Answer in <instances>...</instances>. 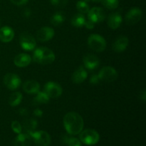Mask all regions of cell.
I'll list each match as a JSON object with an SVG mask.
<instances>
[{"label":"cell","instance_id":"cb8c5ba5","mask_svg":"<svg viewBox=\"0 0 146 146\" xmlns=\"http://www.w3.org/2000/svg\"><path fill=\"white\" fill-rule=\"evenodd\" d=\"M22 101V94L20 92H14L10 96L9 98V104L11 106H17L19 105Z\"/></svg>","mask_w":146,"mask_h":146},{"label":"cell","instance_id":"83f0119b","mask_svg":"<svg viewBox=\"0 0 146 146\" xmlns=\"http://www.w3.org/2000/svg\"><path fill=\"white\" fill-rule=\"evenodd\" d=\"M11 129L16 133H21V131H22V126H21L19 122L17 121H14L11 123Z\"/></svg>","mask_w":146,"mask_h":146},{"label":"cell","instance_id":"d590c367","mask_svg":"<svg viewBox=\"0 0 146 146\" xmlns=\"http://www.w3.org/2000/svg\"><path fill=\"white\" fill-rule=\"evenodd\" d=\"M140 98H141V99L142 100L143 102H145V100H146V91H145V90H143V91H141V94H140Z\"/></svg>","mask_w":146,"mask_h":146},{"label":"cell","instance_id":"4316f807","mask_svg":"<svg viewBox=\"0 0 146 146\" xmlns=\"http://www.w3.org/2000/svg\"><path fill=\"white\" fill-rule=\"evenodd\" d=\"M103 5L108 9H115L118 7V0H101Z\"/></svg>","mask_w":146,"mask_h":146},{"label":"cell","instance_id":"277c9868","mask_svg":"<svg viewBox=\"0 0 146 146\" xmlns=\"http://www.w3.org/2000/svg\"><path fill=\"white\" fill-rule=\"evenodd\" d=\"M80 141L88 145H93L99 141L100 136L97 131L93 129H86L80 133Z\"/></svg>","mask_w":146,"mask_h":146},{"label":"cell","instance_id":"f35d334b","mask_svg":"<svg viewBox=\"0 0 146 146\" xmlns=\"http://www.w3.org/2000/svg\"><path fill=\"white\" fill-rule=\"evenodd\" d=\"M85 1L88 2V1H94V2H100L101 0H84Z\"/></svg>","mask_w":146,"mask_h":146},{"label":"cell","instance_id":"603a6c76","mask_svg":"<svg viewBox=\"0 0 146 146\" xmlns=\"http://www.w3.org/2000/svg\"><path fill=\"white\" fill-rule=\"evenodd\" d=\"M38 125V122L35 119H27L24 123V129L25 130L27 133L35 131L36 128Z\"/></svg>","mask_w":146,"mask_h":146},{"label":"cell","instance_id":"8d00e7d4","mask_svg":"<svg viewBox=\"0 0 146 146\" xmlns=\"http://www.w3.org/2000/svg\"><path fill=\"white\" fill-rule=\"evenodd\" d=\"M23 15L25 17H27V18L29 17L30 15H31V11H30L29 9H25L24 11V13H23Z\"/></svg>","mask_w":146,"mask_h":146},{"label":"cell","instance_id":"836d02e7","mask_svg":"<svg viewBox=\"0 0 146 146\" xmlns=\"http://www.w3.org/2000/svg\"><path fill=\"white\" fill-rule=\"evenodd\" d=\"M19 114L20 115H21V116H27L29 114V111L27 108H20L19 110Z\"/></svg>","mask_w":146,"mask_h":146},{"label":"cell","instance_id":"9a60e30c","mask_svg":"<svg viewBox=\"0 0 146 146\" xmlns=\"http://www.w3.org/2000/svg\"><path fill=\"white\" fill-rule=\"evenodd\" d=\"M31 61V57L27 54H19L15 56L14 59V64L17 67L24 68L30 64Z\"/></svg>","mask_w":146,"mask_h":146},{"label":"cell","instance_id":"d6986e66","mask_svg":"<svg viewBox=\"0 0 146 146\" xmlns=\"http://www.w3.org/2000/svg\"><path fill=\"white\" fill-rule=\"evenodd\" d=\"M31 138L28 133H19L14 141V146H30Z\"/></svg>","mask_w":146,"mask_h":146},{"label":"cell","instance_id":"f546056e","mask_svg":"<svg viewBox=\"0 0 146 146\" xmlns=\"http://www.w3.org/2000/svg\"><path fill=\"white\" fill-rule=\"evenodd\" d=\"M67 145L68 146H82L81 141L74 137H69Z\"/></svg>","mask_w":146,"mask_h":146},{"label":"cell","instance_id":"7402d4cb","mask_svg":"<svg viewBox=\"0 0 146 146\" xmlns=\"http://www.w3.org/2000/svg\"><path fill=\"white\" fill-rule=\"evenodd\" d=\"M65 21V15L61 11H57L55 14H53L51 18V24L56 27H58L64 23Z\"/></svg>","mask_w":146,"mask_h":146},{"label":"cell","instance_id":"ffe728a7","mask_svg":"<svg viewBox=\"0 0 146 146\" xmlns=\"http://www.w3.org/2000/svg\"><path fill=\"white\" fill-rule=\"evenodd\" d=\"M23 90L27 94H35L39 91L40 85L37 81H27L23 85Z\"/></svg>","mask_w":146,"mask_h":146},{"label":"cell","instance_id":"2e32d148","mask_svg":"<svg viewBox=\"0 0 146 146\" xmlns=\"http://www.w3.org/2000/svg\"><path fill=\"white\" fill-rule=\"evenodd\" d=\"M88 77V73L83 66H80L74 72L72 75V81L74 84H79L84 82Z\"/></svg>","mask_w":146,"mask_h":146},{"label":"cell","instance_id":"1f68e13d","mask_svg":"<svg viewBox=\"0 0 146 146\" xmlns=\"http://www.w3.org/2000/svg\"><path fill=\"white\" fill-rule=\"evenodd\" d=\"M14 4L17 6H21L27 4L29 0H10Z\"/></svg>","mask_w":146,"mask_h":146},{"label":"cell","instance_id":"e0dca14e","mask_svg":"<svg viewBox=\"0 0 146 146\" xmlns=\"http://www.w3.org/2000/svg\"><path fill=\"white\" fill-rule=\"evenodd\" d=\"M14 31L10 27L5 26L0 29V41L2 42H9L14 38Z\"/></svg>","mask_w":146,"mask_h":146},{"label":"cell","instance_id":"9c48e42d","mask_svg":"<svg viewBox=\"0 0 146 146\" xmlns=\"http://www.w3.org/2000/svg\"><path fill=\"white\" fill-rule=\"evenodd\" d=\"M21 78L17 74L9 73L4 77V84L9 90H15L21 85Z\"/></svg>","mask_w":146,"mask_h":146},{"label":"cell","instance_id":"8fae6325","mask_svg":"<svg viewBox=\"0 0 146 146\" xmlns=\"http://www.w3.org/2000/svg\"><path fill=\"white\" fill-rule=\"evenodd\" d=\"M88 18L94 24L100 23L105 19V11L101 7H94L88 11Z\"/></svg>","mask_w":146,"mask_h":146},{"label":"cell","instance_id":"52a82bcc","mask_svg":"<svg viewBox=\"0 0 146 146\" xmlns=\"http://www.w3.org/2000/svg\"><path fill=\"white\" fill-rule=\"evenodd\" d=\"M19 44L25 51H32L36 46V41L33 36L29 33L24 32L19 36Z\"/></svg>","mask_w":146,"mask_h":146},{"label":"cell","instance_id":"d4e9b609","mask_svg":"<svg viewBox=\"0 0 146 146\" xmlns=\"http://www.w3.org/2000/svg\"><path fill=\"white\" fill-rule=\"evenodd\" d=\"M34 101L38 104H47L49 101L50 98L44 91H38Z\"/></svg>","mask_w":146,"mask_h":146},{"label":"cell","instance_id":"30bf717a","mask_svg":"<svg viewBox=\"0 0 146 146\" xmlns=\"http://www.w3.org/2000/svg\"><path fill=\"white\" fill-rule=\"evenodd\" d=\"M143 11L138 7H133L128 11L125 15V21L128 24L133 25L138 23L142 19Z\"/></svg>","mask_w":146,"mask_h":146},{"label":"cell","instance_id":"ba28073f","mask_svg":"<svg viewBox=\"0 0 146 146\" xmlns=\"http://www.w3.org/2000/svg\"><path fill=\"white\" fill-rule=\"evenodd\" d=\"M44 92L48 95L49 98H56L59 97L62 94L63 90L59 84L53 81H49L44 86Z\"/></svg>","mask_w":146,"mask_h":146},{"label":"cell","instance_id":"4fadbf2b","mask_svg":"<svg viewBox=\"0 0 146 146\" xmlns=\"http://www.w3.org/2000/svg\"><path fill=\"white\" fill-rule=\"evenodd\" d=\"M84 66L89 70L96 69L100 65V60L94 54H87L84 57Z\"/></svg>","mask_w":146,"mask_h":146},{"label":"cell","instance_id":"3957f363","mask_svg":"<svg viewBox=\"0 0 146 146\" xmlns=\"http://www.w3.org/2000/svg\"><path fill=\"white\" fill-rule=\"evenodd\" d=\"M88 45L94 51L102 52L106 48V41L102 36L94 34L88 38Z\"/></svg>","mask_w":146,"mask_h":146},{"label":"cell","instance_id":"4dcf8cb0","mask_svg":"<svg viewBox=\"0 0 146 146\" xmlns=\"http://www.w3.org/2000/svg\"><path fill=\"white\" fill-rule=\"evenodd\" d=\"M100 81H101V80H100L98 76L95 75V74H94V75H93L91 77V78H90V83L92 84H94V85L98 84Z\"/></svg>","mask_w":146,"mask_h":146},{"label":"cell","instance_id":"8992f818","mask_svg":"<svg viewBox=\"0 0 146 146\" xmlns=\"http://www.w3.org/2000/svg\"><path fill=\"white\" fill-rule=\"evenodd\" d=\"M100 80L105 82L111 83L118 78V72L112 66H105L100 70L98 74Z\"/></svg>","mask_w":146,"mask_h":146},{"label":"cell","instance_id":"7c38bea8","mask_svg":"<svg viewBox=\"0 0 146 146\" xmlns=\"http://www.w3.org/2000/svg\"><path fill=\"white\" fill-rule=\"evenodd\" d=\"M54 29L48 27H44L40 29L36 33V38L39 41L45 42L51 40L54 37Z\"/></svg>","mask_w":146,"mask_h":146},{"label":"cell","instance_id":"ac0fdd59","mask_svg":"<svg viewBox=\"0 0 146 146\" xmlns=\"http://www.w3.org/2000/svg\"><path fill=\"white\" fill-rule=\"evenodd\" d=\"M122 17L118 13L115 12L110 14L108 17V25L112 29L119 28L122 23Z\"/></svg>","mask_w":146,"mask_h":146},{"label":"cell","instance_id":"e575fe53","mask_svg":"<svg viewBox=\"0 0 146 146\" xmlns=\"http://www.w3.org/2000/svg\"><path fill=\"white\" fill-rule=\"evenodd\" d=\"M43 111H41L40 108H36L34 111V115H36V117H41L43 115Z\"/></svg>","mask_w":146,"mask_h":146},{"label":"cell","instance_id":"74e56055","mask_svg":"<svg viewBox=\"0 0 146 146\" xmlns=\"http://www.w3.org/2000/svg\"><path fill=\"white\" fill-rule=\"evenodd\" d=\"M68 138H69V137H68V135H63L62 138H61V141H62V142L64 143L67 144V142H68Z\"/></svg>","mask_w":146,"mask_h":146},{"label":"cell","instance_id":"6da1fadb","mask_svg":"<svg viewBox=\"0 0 146 146\" xmlns=\"http://www.w3.org/2000/svg\"><path fill=\"white\" fill-rule=\"evenodd\" d=\"M64 125L70 135H78L83 131L84 125L82 117L76 112H69L64 117Z\"/></svg>","mask_w":146,"mask_h":146},{"label":"cell","instance_id":"d6a6232c","mask_svg":"<svg viewBox=\"0 0 146 146\" xmlns=\"http://www.w3.org/2000/svg\"><path fill=\"white\" fill-rule=\"evenodd\" d=\"M94 25H95V24L89 19H88L87 21L86 20L85 24H84V26H85V27H86V29H93L94 27Z\"/></svg>","mask_w":146,"mask_h":146},{"label":"cell","instance_id":"484cf974","mask_svg":"<svg viewBox=\"0 0 146 146\" xmlns=\"http://www.w3.org/2000/svg\"><path fill=\"white\" fill-rule=\"evenodd\" d=\"M76 9L81 14H86L90 10L89 6L84 0H80L76 3Z\"/></svg>","mask_w":146,"mask_h":146},{"label":"cell","instance_id":"7a4b0ae2","mask_svg":"<svg viewBox=\"0 0 146 146\" xmlns=\"http://www.w3.org/2000/svg\"><path fill=\"white\" fill-rule=\"evenodd\" d=\"M33 60L40 64H50L55 60V54L47 47H38L34 51Z\"/></svg>","mask_w":146,"mask_h":146},{"label":"cell","instance_id":"f1b7e54d","mask_svg":"<svg viewBox=\"0 0 146 146\" xmlns=\"http://www.w3.org/2000/svg\"><path fill=\"white\" fill-rule=\"evenodd\" d=\"M51 4L54 7H59V8H63L66 7L68 3V0H50Z\"/></svg>","mask_w":146,"mask_h":146},{"label":"cell","instance_id":"5b68a950","mask_svg":"<svg viewBox=\"0 0 146 146\" xmlns=\"http://www.w3.org/2000/svg\"><path fill=\"white\" fill-rule=\"evenodd\" d=\"M29 135L38 146H48L51 143V136L46 131H33Z\"/></svg>","mask_w":146,"mask_h":146},{"label":"cell","instance_id":"5bb4252c","mask_svg":"<svg viewBox=\"0 0 146 146\" xmlns=\"http://www.w3.org/2000/svg\"><path fill=\"white\" fill-rule=\"evenodd\" d=\"M129 44V39L125 36L118 37L113 45V49L117 53H121L125 51Z\"/></svg>","mask_w":146,"mask_h":146},{"label":"cell","instance_id":"44dd1931","mask_svg":"<svg viewBox=\"0 0 146 146\" xmlns=\"http://www.w3.org/2000/svg\"><path fill=\"white\" fill-rule=\"evenodd\" d=\"M86 22V18L82 14H76L72 17L71 19V24L74 26V27L76 28H81V27H84Z\"/></svg>","mask_w":146,"mask_h":146}]
</instances>
